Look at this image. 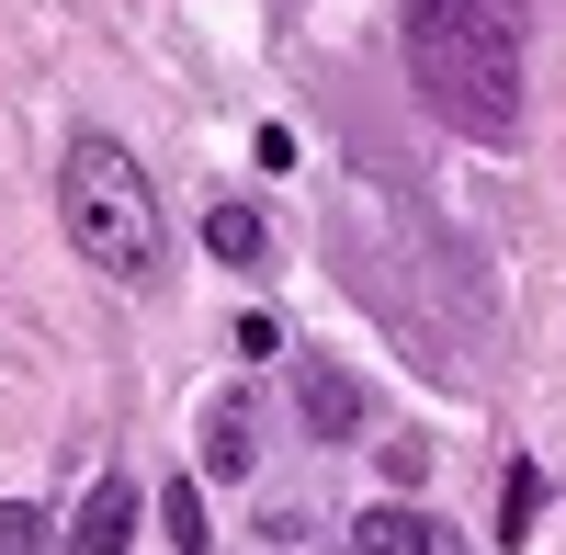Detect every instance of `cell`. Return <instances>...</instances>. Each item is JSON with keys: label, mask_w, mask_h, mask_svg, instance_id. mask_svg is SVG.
<instances>
[{"label": "cell", "mask_w": 566, "mask_h": 555, "mask_svg": "<svg viewBox=\"0 0 566 555\" xmlns=\"http://www.w3.org/2000/svg\"><path fill=\"white\" fill-rule=\"evenodd\" d=\"M408 80L464 136L522 125V23L510 0H408Z\"/></svg>", "instance_id": "obj_1"}, {"label": "cell", "mask_w": 566, "mask_h": 555, "mask_svg": "<svg viewBox=\"0 0 566 555\" xmlns=\"http://www.w3.org/2000/svg\"><path fill=\"white\" fill-rule=\"evenodd\" d=\"M57 216H69V239H80L91 272H114V284H148L159 272V193H148V170H136L114 136H69Z\"/></svg>", "instance_id": "obj_2"}, {"label": "cell", "mask_w": 566, "mask_h": 555, "mask_svg": "<svg viewBox=\"0 0 566 555\" xmlns=\"http://www.w3.org/2000/svg\"><path fill=\"white\" fill-rule=\"evenodd\" d=\"M125 544H136V477H91V499H80L57 555H125Z\"/></svg>", "instance_id": "obj_3"}, {"label": "cell", "mask_w": 566, "mask_h": 555, "mask_svg": "<svg viewBox=\"0 0 566 555\" xmlns=\"http://www.w3.org/2000/svg\"><path fill=\"white\" fill-rule=\"evenodd\" d=\"M295 397H306V431H328V442H352V431H363V386L340 375V363H306Z\"/></svg>", "instance_id": "obj_4"}, {"label": "cell", "mask_w": 566, "mask_h": 555, "mask_svg": "<svg viewBox=\"0 0 566 555\" xmlns=\"http://www.w3.org/2000/svg\"><path fill=\"white\" fill-rule=\"evenodd\" d=\"M352 555H442V522H419V511H363V522H352Z\"/></svg>", "instance_id": "obj_5"}, {"label": "cell", "mask_w": 566, "mask_h": 555, "mask_svg": "<svg viewBox=\"0 0 566 555\" xmlns=\"http://www.w3.org/2000/svg\"><path fill=\"white\" fill-rule=\"evenodd\" d=\"M205 250H216V261H239V272H261L272 239H261V216H250V205H216V216H205Z\"/></svg>", "instance_id": "obj_6"}, {"label": "cell", "mask_w": 566, "mask_h": 555, "mask_svg": "<svg viewBox=\"0 0 566 555\" xmlns=\"http://www.w3.org/2000/svg\"><path fill=\"white\" fill-rule=\"evenodd\" d=\"M250 453H261V442H250V408L227 397L216 420H205V465H216V477H250Z\"/></svg>", "instance_id": "obj_7"}, {"label": "cell", "mask_w": 566, "mask_h": 555, "mask_svg": "<svg viewBox=\"0 0 566 555\" xmlns=\"http://www.w3.org/2000/svg\"><path fill=\"white\" fill-rule=\"evenodd\" d=\"M533 511H544V477H533V465H510V488H499V522H510V544L533 533Z\"/></svg>", "instance_id": "obj_8"}, {"label": "cell", "mask_w": 566, "mask_h": 555, "mask_svg": "<svg viewBox=\"0 0 566 555\" xmlns=\"http://www.w3.org/2000/svg\"><path fill=\"white\" fill-rule=\"evenodd\" d=\"M159 522H170V544H181V555H205V544H216V533H205V499H193V488H170V499H159Z\"/></svg>", "instance_id": "obj_9"}, {"label": "cell", "mask_w": 566, "mask_h": 555, "mask_svg": "<svg viewBox=\"0 0 566 555\" xmlns=\"http://www.w3.org/2000/svg\"><path fill=\"white\" fill-rule=\"evenodd\" d=\"M0 555H45V511H23V499H0Z\"/></svg>", "instance_id": "obj_10"}]
</instances>
